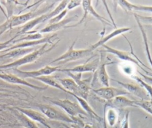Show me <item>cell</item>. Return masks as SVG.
Here are the masks:
<instances>
[{"label":"cell","instance_id":"1","mask_svg":"<svg viewBox=\"0 0 152 128\" xmlns=\"http://www.w3.org/2000/svg\"><path fill=\"white\" fill-rule=\"evenodd\" d=\"M59 41H60V39H59L56 42L51 45V46L48 48V46L49 45V43H44L42 45V46L40 48L37 49H34L31 52L24 55L23 57L18 58V60L13 62H11L7 64L1 65L0 69L1 70H10V69L13 70L15 68H17L18 67L21 65L33 63L36 60H37L42 55H44L46 53L49 52L52 49H53V48L55 47L56 44H58V43Z\"/></svg>","mask_w":152,"mask_h":128},{"label":"cell","instance_id":"2","mask_svg":"<svg viewBox=\"0 0 152 128\" xmlns=\"http://www.w3.org/2000/svg\"><path fill=\"white\" fill-rule=\"evenodd\" d=\"M37 108L47 118L72 124H81V121L78 118H72L67 114L56 109V108L48 104H39L37 105Z\"/></svg>","mask_w":152,"mask_h":128},{"label":"cell","instance_id":"3","mask_svg":"<svg viewBox=\"0 0 152 128\" xmlns=\"http://www.w3.org/2000/svg\"><path fill=\"white\" fill-rule=\"evenodd\" d=\"M76 41L77 39H75L74 42H72L71 45L68 48V49L65 53L53 60L52 62H50V63H66L68 62L75 61L85 57H87L93 54V51L90 46L86 49H74V47L76 43Z\"/></svg>","mask_w":152,"mask_h":128},{"label":"cell","instance_id":"4","mask_svg":"<svg viewBox=\"0 0 152 128\" xmlns=\"http://www.w3.org/2000/svg\"><path fill=\"white\" fill-rule=\"evenodd\" d=\"M47 100L53 104L61 108L67 114L72 118H76L78 115L88 116L87 113L83 110L79 104L72 102L68 99H55L46 98Z\"/></svg>","mask_w":152,"mask_h":128},{"label":"cell","instance_id":"5","mask_svg":"<svg viewBox=\"0 0 152 128\" xmlns=\"http://www.w3.org/2000/svg\"><path fill=\"white\" fill-rule=\"evenodd\" d=\"M93 92L97 96L109 101L113 98L121 95H125L129 94L126 90L122 88H118L111 86H103L97 89H93Z\"/></svg>","mask_w":152,"mask_h":128},{"label":"cell","instance_id":"6","mask_svg":"<svg viewBox=\"0 0 152 128\" xmlns=\"http://www.w3.org/2000/svg\"><path fill=\"white\" fill-rule=\"evenodd\" d=\"M60 69L59 66H50L49 65H46L44 67L40 68L39 70L34 71H23L18 68L13 69V71L17 73V74L23 78L30 77L34 79L36 77L50 75L52 73L59 71Z\"/></svg>","mask_w":152,"mask_h":128},{"label":"cell","instance_id":"7","mask_svg":"<svg viewBox=\"0 0 152 128\" xmlns=\"http://www.w3.org/2000/svg\"><path fill=\"white\" fill-rule=\"evenodd\" d=\"M83 9L84 11V14L82 17V18L78 22L75 23V24L72 26H67L65 27V28H70L77 26L78 25L81 24L86 18L88 15V14L92 15L94 17H95L96 19H97L99 21H100L103 25H111V23H109V21H108L107 19L104 18L103 17L99 15L94 9L93 7L91 5V1L90 0H84L81 2Z\"/></svg>","mask_w":152,"mask_h":128},{"label":"cell","instance_id":"8","mask_svg":"<svg viewBox=\"0 0 152 128\" xmlns=\"http://www.w3.org/2000/svg\"><path fill=\"white\" fill-rule=\"evenodd\" d=\"M57 35L56 34H53L48 36L43 37L41 39L39 40H29V41H24V42H21L17 43L14 44V45L10 46L7 49L3 50L1 52H6L11 50L15 49H19V48H32V46L39 45H43L46 43H48L50 45L53 44V43L52 42V39L53 38H55Z\"/></svg>","mask_w":152,"mask_h":128},{"label":"cell","instance_id":"9","mask_svg":"<svg viewBox=\"0 0 152 128\" xmlns=\"http://www.w3.org/2000/svg\"><path fill=\"white\" fill-rule=\"evenodd\" d=\"M120 85L123 89L126 90L129 93L132 94L137 97H138L141 100H150V98L146 90L141 86L134 83H125L115 79H112Z\"/></svg>","mask_w":152,"mask_h":128},{"label":"cell","instance_id":"10","mask_svg":"<svg viewBox=\"0 0 152 128\" xmlns=\"http://www.w3.org/2000/svg\"><path fill=\"white\" fill-rule=\"evenodd\" d=\"M100 63V58H95L93 61L84 63V64L78 65L71 68H60L59 71L83 73L85 72H95Z\"/></svg>","mask_w":152,"mask_h":128},{"label":"cell","instance_id":"11","mask_svg":"<svg viewBox=\"0 0 152 128\" xmlns=\"http://www.w3.org/2000/svg\"><path fill=\"white\" fill-rule=\"evenodd\" d=\"M0 79L8 83L26 86H28V88H30L37 90H43L46 89L47 88V87L39 86L33 85L27 82V80H26L24 79H23L20 77H18L16 75L12 74L0 73Z\"/></svg>","mask_w":152,"mask_h":128},{"label":"cell","instance_id":"12","mask_svg":"<svg viewBox=\"0 0 152 128\" xmlns=\"http://www.w3.org/2000/svg\"><path fill=\"white\" fill-rule=\"evenodd\" d=\"M102 46H103L104 48V50L103 51V52H107V53H110V54H113V55H116L118 58H119L121 60L134 63V64H136L137 66H138L139 67H140L145 72L147 73V71L146 70H144L141 67V65L140 64V63L138 62V61L137 60H136L135 58H133L131 56L130 53H129L128 52L123 51H120L119 49L113 48H112L111 46H108L107 45H105V44L102 45Z\"/></svg>","mask_w":152,"mask_h":128},{"label":"cell","instance_id":"13","mask_svg":"<svg viewBox=\"0 0 152 128\" xmlns=\"http://www.w3.org/2000/svg\"><path fill=\"white\" fill-rule=\"evenodd\" d=\"M68 76L70 77L72 79H73L75 83L78 86L80 89L81 90V92L83 94L84 99L87 100L90 90L91 89L90 86V82L88 79H81L82 73H71V72H65Z\"/></svg>","mask_w":152,"mask_h":128},{"label":"cell","instance_id":"14","mask_svg":"<svg viewBox=\"0 0 152 128\" xmlns=\"http://www.w3.org/2000/svg\"><path fill=\"white\" fill-rule=\"evenodd\" d=\"M105 105L108 107L113 108H124L126 107H137L135 104V101L131 100L125 95L118 96L113 99L107 101Z\"/></svg>","mask_w":152,"mask_h":128},{"label":"cell","instance_id":"15","mask_svg":"<svg viewBox=\"0 0 152 128\" xmlns=\"http://www.w3.org/2000/svg\"><path fill=\"white\" fill-rule=\"evenodd\" d=\"M57 80L62 85V86L72 96L77 95L84 99V96L78 86L75 82L71 78L57 79Z\"/></svg>","mask_w":152,"mask_h":128},{"label":"cell","instance_id":"16","mask_svg":"<svg viewBox=\"0 0 152 128\" xmlns=\"http://www.w3.org/2000/svg\"><path fill=\"white\" fill-rule=\"evenodd\" d=\"M47 13L43 14L31 20L30 21H28L24 25L21 26L20 28L19 31L16 34L18 35L19 36L21 35H25L27 33L31 31V29L33 27H34L36 26L39 24L43 23L45 21H48Z\"/></svg>","mask_w":152,"mask_h":128},{"label":"cell","instance_id":"17","mask_svg":"<svg viewBox=\"0 0 152 128\" xmlns=\"http://www.w3.org/2000/svg\"><path fill=\"white\" fill-rule=\"evenodd\" d=\"M78 18V16L77 15L71 16L70 17L63 19L61 21L51 24H47L46 26H45L44 28L40 30V33H51L54 32L58 30H59L63 28H65L66 26H67V24L71 22L76 21Z\"/></svg>","mask_w":152,"mask_h":128},{"label":"cell","instance_id":"18","mask_svg":"<svg viewBox=\"0 0 152 128\" xmlns=\"http://www.w3.org/2000/svg\"><path fill=\"white\" fill-rule=\"evenodd\" d=\"M16 110H17V111L23 113V114H24L27 117H28L29 118H30L31 120L35 122H38L43 125L48 123L46 117L42 113H39L37 111L31 109L18 107H16Z\"/></svg>","mask_w":152,"mask_h":128},{"label":"cell","instance_id":"19","mask_svg":"<svg viewBox=\"0 0 152 128\" xmlns=\"http://www.w3.org/2000/svg\"><path fill=\"white\" fill-rule=\"evenodd\" d=\"M129 30H131L130 27H122V28L117 29L115 30L114 31H113L112 32H111L110 33L106 35V36L102 38L98 42H97L91 45L90 47L94 51L95 49H96L99 46H102V45H104L107 41H109L111 39H112V38H115V37H116V36H118L121 34H123L125 32H129Z\"/></svg>","mask_w":152,"mask_h":128},{"label":"cell","instance_id":"20","mask_svg":"<svg viewBox=\"0 0 152 128\" xmlns=\"http://www.w3.org/2000/svg\"><path fill=\"white\" fill-rule=\"evenodd\" d=\"M34 50V48H19L9 51L5 52V54L0 55V60L3 59H11L21 58L24 55L29 54Z\"/></svg>","mask_w":152,"mask_h":128},{"label":"cell","instance_id":"21","mask_svg":"<svg viewBox=\"0 0 152 128\" xmlns=\"http://www.w3.org/2000/svg\"><path fill=\"white\" fill-rule=\"evenodd\" d=\"M72 96H74L77 99L79 105L81 106V107L83 108V110L87 113V114L88 116H90L91 118H92L94 120H96L98 121H102V118L93 110V108L90 107V105L87 102V100H86L78 96H77V95H74Z\"/></svg>","mask_w":152,"mask_h":128},{"label":"cell","instance_id":"22","mask_svg":"<svg viewBox=\"0 0 152 128\" xmlns=\"http://www.w3.org/2000/svg\"><path fill=\"white\" fill-rule=\"evenodd\" d=\"M111 63H100L97 70L96 77L98 78L100 83L103 86H109V76L107 73L106 65L110 64Z\"/></svg>","mask_w":152,"mask_h":128},{"label":"cell","instance_id":"23","mask_svg":"<svg viewBox=\"0 0 152 128\" xmlns=\"http://www.w3.org/2000/svg\"><path fill=\"white\" fill-rule=\"evenodd\" d=\"M118 2L121 5H122L124 8H126L129 11H138L152 13V6L134 4L125 0L118 1Z\"/></svg>","mask_w":152,"mask_h":128},{"label":"cell","instance_id":"24","mask_svg":"<svg viewBox=\"0 0 152 128\" xmlns=\"http://www.w3.org/2000/svg\"><path fill=\"white\" fill-rule=\"evenodd\" d=\"M34 79L39 80L40 82H42L48 86L57 88L65 93H68V92L62 86V85L59 83V82L56 79H55L53 76H51L50 75L36 77L34 78Z\"/></svg>","mask_w":152,"mask_h":128},{"label":"cell","instance_id":"25","mask_svg":"<svg viewBox=\"0 0 152 128\" xmlns=\"http://www.w3.org/2000/svg\"><path fill=\"white\" fill-rule=\"evenodd\" d=\"M103 110H104L103 114L105 116L107 124L110 127L114 126L116 124L118 121V113H117V111H116V109L110 107L107 110V107L104 104Z\"/></svg>","mask_w":152,"mask_h":128},{"label":"cell","instance_id":"26","mask_svg":"<svg viewBox=\"0 0 152 128\" xmlns=\"http://www.w3.org/2000/svg\"><path fill=\"white\" fill-rule=\"evenodd\" d=\"M134 17H135V20L137 23V24L138 26V27H139V29L140 30V32L141 33V35H142V39H143V42H144V46H145V52H146V55H147L148 61L150 64L151 65V66L152 67V57H151V53H150V47H149L148 42V38H147V36L145 30L142 24L141 23V22L139 21V20L135 16H134Z\"/></svg>","mask_w":152,"mask_h":128},{"label":"cell","instance_id":"27","mask_svg":"<svg viewBox=\"0 0 152 128\" xmlns=\"http://www.w3.org/2000/svg\"><path fill=\"white\" fill-rule=\"evenodd\" d=\"M19 125L24 128H39L36 122L18 111L15 114Z\"/></svg>","mask_w":152,"mask_h":128},{"label":"cell","instance_id":"28","mask_svg":"<svg viewBox=\"0 0 152 128\" xmlns=\"http://www.w3.org/2000/svg\"><path fill=\"white\" fill-rule=\"evenodd\" d=\"M43 35L40 32H37L36 31L31 30L28 33H26V35L24 36H23L21 38H20L18 39H15L13 40L12 43H17L21 42L24 41H29V40H39L42 39Z\"/></svg>","mask_w":152,"mask_h":128},{"label":"cell","instance_id":"29","mask_svg":"<svg viewBox=\"0 0 152 128\" xmlns=\"http://www.w3.org/2000/svg\"><path fill=\"white\" fill-rule=\"evenodd\" d=\"M135 104L137 107H140L152 115V100L135 101Z\"/></svg>","mask_w":152,"mask_h":128},{"label":"cell","instance_id":"30","mask_svg":"<svg viewBox=\"0 0 152 128\" xmlns=\"http://www.w3.org/2000/svg\"><path fill=\"white\" fill-rule=\"evenodd\" d=\"M131 77L132 78L135 79L138 83H139L140 85L146 90V92L150 96V99L152 100V87L150 85H148L147 82H145L141 77H140L135 75H132Z\"/></svg>","mask_w":152,"mask_h":128},{"label":"cell","instance_id":"31","mask_svg":"<svg viewBox=\"0 0 152 128\" xmlns=\"http://www.w3.org/2000/svg\"><path fill=\"white\" fill-rule=\"evenodd\" d=\"M67 13H68V10L66 9H65L61 13H59L58 15H56L55 17H54L52 18H51L50 20H49L48 21V24H54V23H58V22L61 21L65 17Z\"/></svg>","mask_w":152,"mask_h":128},{"label":"cell","instance_id":"32","mask_svg":"<svg viewBox=\"0 0 152 128\" xmlns=\"http://www.w3.org/2000/svg\"><path fill=\"white\" fill-rule=\"evenodd\" d=\"M134 15L139 20L141 23H143L147 24H152V16H143L136 13H134Z\"/></svg>","mask_w":152,"mask_h":128},{"label":"cell","instance_id":"33","mask_svg":"<svg viewBox=\"0 0 152 128\" xmlns=\"http://www.w3.org/2000/svg\"><path fill=\"white\" fill-rule=\"evenodd\" d=\"M18 36H19L18 35L15 34L14 36H13L12 38H11V39H10L9 40L5 41V42H3L0 43V52L1 51H2L3 50H5V49H7L8 47L10 45V44L12 43V42H13L14 40H15Z\"/></svg>","mask_w":152,"mask_h":128},{"label":"cell","instance_id":"34","mask_svg":"<svg viewBox=\"0 0 152 128\" xmlns=\"http://www.w3.org/2000/svg\"><path fill=\"white\" fill-rule=\"evenodd\" d=\"M81 2L82 1L80 0H71V1H69L66 9L68 11V10H71L77 7H78L79 5H80L81 4Z\"/></svg>","mask_w":152,"mask_h":128},{"label":"cell","instance_id":"35","mask_svg":"<svg viewBox=\"0 0 152 128\" xmlns=\"http://www.w3.org/2000/svg\"><path fill=\"white\" fill-rule=\"evenodd\" d=\"M10 29H11L10 21L8 19H7L4 23L0 25V36L7 30Z\"/></svg>","mask_w":152,"mask_h":128},{"label":"cell","instance_id":"36","mask_svg":"<svg viewBox=\"0 0 152 128\" xmlns=\"http://www.w3.org/2000/svg\"><path fill=\"white\" fill-rule=\"evenodd\" d=\"M129 112L127 111L124 115V118L122 121V128H129Z\"/></svg>","mask_w":152,"mask_h":128},{"label":"cell","instance_id":"37","mask_svg":"<svg viewBox=\"0 0 152 128\" xmlns=\"http://www.w3.org/2000/svg\"><path fill=\"white\" fill-rule=\"evenodd\" d=\"M140 73V76L142 77V79L152 87V77L143 74L141 73Z\"/></svg>","mask_w":152,"mask_h":128},{"label":"cell","instance_id":"38","mask_svg":"<svg viewBox=\"0 0 152 128\" xmlns=\"http://www.w3.org/2000/svg\"><path fill=\"white\" fill-rule=\"evenodd\" d=\"M83 128H97V127L96 126H95L92 123H87L83 125Z\"/></svg>","mask_w":152,"mask_h":128},{"label":"cell","instance_id":"39","mask_svg":"<svg viewBox=\"0 0 152 128\" xmlns=\"http://www.w3.org/2000/svg\"><path fill=\"white\" fill-rule=\"evenodd\" d=\"M0 10L1 11V12L3 13V14L4 15V16L5 17V18H6V19L7 18V14L6 13V12L5 11V10H4V8H3V7L1 5V1H0Z\"/></svg>","mask_w":152,"mask_h":128},{"label":"cell","instance_id":"40","mask_svg":"<svg viewBox=\"0 0 152 128\" xmlns=\"http://www.w3.org/2000/svg\"><path fill=\"white\" fill-rule=\"evenodd\" d=\"M103 128H109L107 122L106 121V118H105V116L103 114Z\"/></svg>","mask_w":152,"mask_h":128},{"label":"cell","instance_id":"41","mask_svg":"<svg viewBox=\"0 0 152 128\" xmlns=\"http://www.w3.org/2000/svg\"><path fill=\"white\" fill-rule=\"evenodd\" d=\"M45 127H46V128H52L49 124V123H46V124H45L44 125H43Z\"/></svg>","mask_w":152,"mask_h":128},{"label":"cell","instance_id":"42","mask_svg":"<svg viewBox=\"0 0 152 128\" xmlns=\"http://www.w3.org/2000/svg\"><path fill=\"white\" fill-rule=\"evenodd\" d=\"M0 128H2V127H0Z\"/></svg>","mask_w":152,"mask_h":128}]
</instances>
